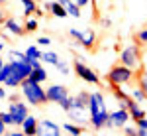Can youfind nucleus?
<instances>
[{"mask_svg": "<svg viewBox=\"0 0 147 136\" xmlns=\"http://www.w3.org/2000/svg\"><path fill=\"white\" fill-rule=\"evenodd\" d=\"M41 61H43V63H47V65H57L61 59H59V53H57V51L47 49V51H43V53H41Z\"/></svg>", "mask_w": 147, "mask_h": 136, "instance_id": "obj_16", "label": "nucleus"}, {"mask_svg": "<svg viewBox=\"0 0 147 136\" xmlns=\"http://www.w3.org/2000/svg\"><path fill=\"white\" fill-rule=\"evenodd\" d=\"M24 4V16L28 18V16H34L35 10H37V2L35 0H20Z\"/></svg>", "mask_w": 147, "mask_h": 136, "instance_id": "obj_19", "label": "nucleus"}, {"mask_svg": "<svg viewBox=\"0 0 147 136\" xmlns=\"http://www.w3.org/2000/svg\"><path fill=\"white\" fill-rule=\"evenodd\" d=\"M59 107H61V109H63V111H65V113H69V111H71V109H73V107H75V97H65V99H63V101L59 103Z\"/></svg>", "mask_w": 147, "mask_h": 136, "instance_id": "obj_26", "label": "nucleus"}, {"mask_svg": "<svg viewBox=\"0 0 147 136\" xmlns=\"http://www.w3.org/2000/svg\"><path fill=\"white\" fill-rule=\"evenodd\" d=\"M131 97H134V99H136V101L139 103V105H143V103H147V95H145V91L141 89L139 85L131 89Z\"/></svg>", "mask_w": 147, "mask_h": 136, "instance_id": "obj_22", "label": "nucleus"}, {"mask_svg": "<svg viewBox=\"0 0 147 136\" xmlns=\"http://www.w3.org/2000/svg\"><path fill=\"white\" fill-rule=\"evenodd\" d=\"M124 134H125V136H137V128H134V126H129V124H125V126H124Z\"/></svg>", "mask_w": 147, "mask_h": 136, "instance_id": "obj_31", "label": "nucleus"}, {"mask_svg": "<svg viewBox=\"0 0 147 136\" xmlns=\"http://www.w3.org/2000/svg\"><path fill=\"white\" fill-rule=\"evenodd\" d=\"M120 63H124L127 67L131 69H137L141 65V49L137 44H131V45H125L120 53Z\"/></svg>", "mask_w": 147, "mask_h": 136, "instance_id": "obj_4", "label": "nucleus"}, {"mask_svg": "<svg viewBox=\"0 0 147 136\" xmlns=\"http://www.w3.org/2000/svg\"><path fill=\"white\" fill-rule=\"evenodd\" d=\"M8 134H10V136H26V134H24V130H22V132H8Z\"/></svg>", "mask_w": 147, "mask_h": 136, "instance_id": "obj_41", "label": "nucleus"}, {"mask_svg": "<svg viewBox=\"0 0 147 136\" xmlns=\"http://www.w3.org/2000/svg\"><path fill=\"white\" fill-rule=\"evenodd\" d=\"M131 120V114L127 109L124 107H118L116 111L108 114V122H106V128H124L127 122Z\"/></svg>", "mask_w": 147, "mask_h": 136, "instance_id": "obj_6", "label": "nucleus"}, {"mask_svg": "<svg viewBox=\"0 0 147 136\" xmlns=\"http://www.w3.org/2000/svg\"><path fill=\"white\" fill-rule=\"evenodd\" d=\"M102 26H104V28H110V26H112V22H110L108 18H102Z\"/></svg>", "mask_w": 147, "mask_h": 136, "instance_id": "obj_38", "label": "nucleus"}, {"mask_svg": "<svg viewBox=\"0 0 147 136\" xmlns=\"http://www.w3.org/2000/svg\"><path fill=\"white\" fill-rule=\"evenodd\" d=\"M82 34H84V32H80V30H75V28H71V30H69V36H73V38H75L77 42H80Z\"/></svg>", "mask_w": 147, "mask_h": 136, "instance_id": "obj_32", "label": "nucleus"}, {"mask_svg": "<svg viewBox=\"0 0 147 136\" xmlns=\"http://www.w3.org/2000/svg\"><path fill=\"white\" fill-rule=\"evenodd\" d=\"M65 8H67L69 16H73V18H80V6L77 4V2H75V0H71V2H69Z\"/></svg>", "mask_w": 147, "mask_h": 136, "instance_id": "obj_25", "label": "nucleus"}, {"mask_svg": "<svg viewBox=\"0 0 147 136\" xmlns=\"http://www.w3.org/2000/svg\"><path fill=\"white\" fill-rule=\"evenodd\" d=\"M2 28H4V32L12 34L14 38H22V36H26V28H24V24L20 22V20H16V18H12V16H8V18L4 20Z\"/></svg>", "mask_w": 147, "mask_h": 136, "instance_id": "obj_9", "label": "nucleus"}, {"mask_svg": "<svg viewBox=\"0 0 147 136\" xmlns=\"http://www.w3.org/2000/svg\"><path fill=\"white\" fill-rule=\"evenodd\" d=\"M43 6H45V10H47V12H51L55 18H65V16H69L67 8H65L63 4H59L57 0H55V2H45Z\"/></svg>", "mask_w": 147, "mask_h": 136, "instance_id": "obj_11", "label": "nucleus"}, {"mask_svg": "<svg viewBox=\"0 0 147 136\" xmlns=\"http://www.w3.org/2000/svg\"><path fill=\"white\" fill-rule=\"evenodd\" d=\"M2 51H4V42H0V55H2Z\"/></svg>", "mask_w": 147, "mask_h": 136, "instance_id": "obj_43", "label": "nucleus"}, {"mask_svg": "<svg viewBox=\"0 0 147 136\" xmlns=\"http://www.w3.org/2000/svg\"><path fill=\"white\" fill-rule=\"evenodd\" d=\"M136 79V69L127 67L124 63H116L110 67V71L106 73V81L110 83V89L114 87H122V85H127Z\"/></svg>", "mask_w": 147, "mask_h": 136, "instance_id": "obj_3", "label": "nucleus"}, {"mask_svg": "<svg viewBox=\"0 0 147 136\" xmlns=\"http://www.w3.org/2000/svg\"><path fill=\"white\" fill-rule=\"evenodd\" d=\"M73 69H75V73H77V77H80L82 81H86V83H92V85H98L100 83V75L94 71L92 67L88 65H84L82 63V59H75V63H73Z\"/></svg>", "mask_w": 147, "mask_h": 136, "instance_id": "obj_5", "label": "nucleus"}, {"mask_svg": "<svg viewBox=\"0 0 147 136\" xmlns=\"http://www.w3.org/2000/svg\"><path fill=\"white\" fill-rule=\"evenodd\" d=\"M136 79H137V85L145 91V95H147V69L137 71V73H136Z\"/></svg>", "mask_w": 147, "mask_h": 136, "instance_id": "obj_23", "label": "nucleus"}, {"mask_svg": "<svg viewBox=\"0 0 147 136\" xmlns=\"http://www.w3.org/2000/svg\"><path fill=\"white\" fill-rule=\"evenodd\" d=\"M75 2H77V4H79L80 8H82V6H86V4H88V0H75Z\"/></svg>", "mask_w": 147, "mask_h": 136, "instance_id": "obj_40", "label": "nucleus"}, {"mask_svg": "<svg viewBox=\"0 0 147 136\" xmlns=\"http://www.w3.org/2000/svg\"><path fill=\"white\" fill-rule=\"evenodd\" d=\"M8 111H10L12 116H14V124L16 126H22L24 120H26L28 114H30L28 103H24V101H12L10 107H8Z\"/></svg>", "mask_w": 147, "mask_h": 136, "instance_id": "obj_7", "label": "nucleus"}, {"mask_svg": "<svg viewBox=\"0 0 147 136\" xmlns=\"http://www.w3.org/2000/svg\"><path fill=\"white\" fill-rule=\"evenodd\" d=\"M24 77L16 71V69L12 67V71L8 73V77H6V81H4V87H10V89H18L20 85H22Z\"/></svg>", "mask_w": 147, "mask_h": 136, "instance_id": "obj_14", "label": "nucleus"}, {"mask_svg": "<svg viewBox=\"0 0 147 136\" xmlns=\"http://www.w3.org/2000/svg\"><path fill=\"white\" fill-rule=\"evenodd\" d=\"M37 124H39V120H37L35 116H32V114H28V118L24 120V124L20 126V128L24 130L26 136H35V128H37Z\"/></svg>", "mask_w": 147, "mask_h": 136, "instance_id": "obj_13", "label": "nucleus"}, {"mask_svg": "<svg viewBox=\"0 0 147 136\" xmlns=\"http://www.w3.org/2000/svg\"><path fill=\"white\" fill-rule=\"evenodd\" d=\"M24 28H26V34L35 32V30L39 28V20H37V16H28L26 22H24Z\"/></svg>", "mask_w": 147, "mask_h": 136, "instance_id": "obj_18", "label": "nucleus"}, {"mask_svg": "<svg viewBox=\"0 0 147 136\" xmlns=\"http://www.w3.org/2000/svg\"><path fill=\"white\" fill-rule=\"evenodd\" d=\"M0 118H2V122L6 126H14V116H12L10 111H4V113H0Z\"/></svg>", "mask_w": 147, "mask_h": 136, "instance_id": "obj_28", "label": "nucleus"}, {"mask_svg": "<svg viewBox=\"0 0 147 136\" xmlns=\"http://www.w3.org/2000/svg\"><path fill=\"white\" fill-rule=\"evenodd\" d=\"M136 126H137V128H143V130H147V116H143V118L136 120Z\"/></svg>", "mask_w": 147, "mask_h": 136, "instance_id": "obj_34", "label": "nucleus"}, {"mask_svg": "<svg viewBox=\"0 0 147 136\" xmlns=\"http://www.w3.org/2000/svg\"><path fill=\"white\" fill-rule=\"evenodd\" d=\"M6 2H8V0H0V4H6Z\"/></svg>", "mask_w": 147, "mask_h": 136, "instance_id": "obj_44", "label": "nucleus"}, {"mask_svg": "<svg viewBox=\"0 0 147 136\" xmlns=\"http://www.w3.org/2000/svg\"><path fill=\"white\" fill-rule=\"evenodd\" d=\"M55 67L59 69V73H61V75H69V73H71V69H69V65L65 63V61H59Z\"/></svg>", "mask_w": 147, "mask_h": 136, "instance_id": "obj_30", "label": "nucleus"}, {"mask_svg": "<svg viewBox=\"0 0 147 136\" xmlns=\"http://www.w3.org/2000/svg\"><path fill=\"white\" fill-rule=\"evenodd\" d=\"M30 79L37 81V83H45V81H47V71L43 67H37V69H34V71H32Z\"/></svg>", "mask_w": 147, "mask_h": 136, "instance_id": "obj_20", "label": "nucleus"}, {"mask_svg": "<svg viewBox=\"0 0 147 136\" xmlns=\"http://www.w3.org/2000/svg\"><path fill=\"white\" fill-rule=\"evenodd\" d=\"M6 99V89L2 87V83H0V101H4Z\"/></svg>", "mask_w": 147, "mask_h": 136, "instance_id": "obj_36", "label": "nucleus"}, {"mask_svg": "<svg viewBox=\"0 0 147 136\" xmlns=\"http://www.w3.org/2000/svg\"><path fill=\"white\" fill-rule=\"evenodd\" d=\"M69 118L77 124H86V116H88V109H80V107H73L69 111Z\"/></svg>", "mask_w": 147, "mask_h": 136, "instance_id": "obj_10", "label": "nucleus"}, {"mask_svg": "<svg viewBox=\"0 0 147 136\" xmlns=\"http://www.w3.org/2000/svg\"><path fill=\"white\" fill-rule=\"evenodd\" d=\"M43 12H45V8H39V6H37V10H35V16L39 18V16H43Z\"/></svg>", "mask_w": 147, "mask_h": 136, "instance_id": "obj_39", "label": "nucleus"}, {"mask_svg": "<svg viewBox=\"0 0 147 136\" xmlns=\"http://www.w3.org/2000/svg\"><path fill=\"white\" fill-rule=\"evenodd\" d=\"M2 134H6V124L2 122V118H0V136Z\"/></svg>", "mask_w": 147, "mask_h": 136, "instance_id": "obj_37", "label": "nucleus"}, {"mask_svg": "<svg viewBox=\"0 0 147 136\" xmlns=\"http://www.w3.org/2000/svg\"><path fill=\"white\" fill-rule=\"evenodd\" d=\"M24 53H26V57H28V59H32V57L41 59V53H43V51H39V47H37V45H28Z\"/></svg>", "mask_w": 147, "mask_h": 136, "instance_id": "obj_24", "label": "nucleus"}, {"mask_svg": "<svg viewBox=\"0 0 147 136\" xmlns=\"http://www.w3.org/2000/svg\"><path fill=\"white\" fill-rule=\"evenodd\" d=\"M57 2H59V4H63V6H67V4L71 2V0H57Z\"/></svg>", "mask_w": 147, "mask_h": 136, "instance_id": "obj_42", "label": "nucleus"}, {"mask_svg": "<svg viewBox=\"0 0 147 136\" xmlns=\"http://www.w3.org/2000/svg\"><path fill=\"white\" fill-rule=\"evenodd\" d=\"M39 126L43 128V134H49V136H59L61 134V126L57 124V122H53V120H49V118L39 120Z\"/></svg>", "mask_w": 147, "mask_h": 136, "instance_id": "obj_12", "label": "nucleus"}, {"mask_svg": "<svg viewBox=\"0 0 147 136\" xmlns=\"http://www.w3.org/2000/svg\"><path fill=\"white\" fill-rule=\"evenodd\" d=\"M63 130H67L69 134H73V136H80L84 132V128L80 124H73V122H65V124H63Z\"/></svg>", "mask_w": 147, "mask_h": 136, "instance_id": "obj_21", "label": "nucleus"}, {"mask_svg": "<svg viewBox=\"0 0 147 136\" xmlns=\"http://www.w3.org/2000/svg\"><path fill=\"white\" fill-rule=\"evenodd\" d=\"M84 49H92L94 47V44H96V34L92 32V30H88V32H84L82 34V38H80V42H79Z\"/></svg>", "mask_w": 147, "mask_h": 136, "instance_id": "obj_15", "label": "nucleus"}, {"mask_svg": "<svg viewBox=\"0 0 147 136\" xmlns=\"http://www.w3.org/2000/svg\"><path fill=\"white\" fill-rule=\"evenodd\" d=\"M108 109H106V101H104V95L100 91H94L90 93V103H88V124L94 130H102L106 128L108 122Z\"/></svg>", "mask_w": 147, "mask_h": 136, "instance_id": "obj_1", "label": "nucleus"}, {"mask_svg": "<svg viewBox=\"0 0 147 136\" xmlns=\"http://www.w3.org/2000/svg\"><path fill=\"white\" fill-rule=\"evenodd\" d=\"M88 103H90V93H86V91H80L79 95L75 97V107L88 109Z\"/></svg>", "mask_w": 147, "mask_h": 136, "instance_id": "obj_17", "label": "nucleus"}, {"mask_svg": "<svg viewBox=\"0 0 147 136\" xmlns=\"http://www.w3.org/2000/svg\"><path fill=\"white\" fill-rule=\"evenodd\" d=\"M8 16H6V12H4V8H2V4H0V26L4 24V20H6Z\"/></svg>", "mask_w": 147, "mask_h": 136, "instance_id": "obj_35", "label": "nucleus"}, {"mask_svg": "<svg viewBox=\"0 0 147 136\" xmlns=\"http://www.w3.org/2000/svg\"><path fill=\"white\" fill-rule=\"evenodd\" d=\"M37 45H45V47H49V45H51V38H47V36L37 38Z\"/></svg>", "mask_w": 147, "mask_h": 136, "instance_id": "obj_33", "label": "nucleus"}, {"mask_svg": "<svg viewBox=\"0 0 147 136\" xmlns=\"http://www.w3.org/2000/svg\"><path fill=\"white\" fill-rule=\"evenodd\" d=\"M20 91H22V97L26 99V103L32 105V107H41V105L47 103V95L43 91V87H41V83L30 79V77H26L22 81Z\"/></svg>", "mask_w": 147, "mask_h": 136, "instance_id": "obj_2", "label": "nucleus"}, {"mask_svg": "<svg viewBox=\"0 0 147 136\" xmlns=\"http://www.w3.org/2000/svg\"><path fill=\"white\" fill-rule=\"evenodd\" d=\"M136 42H137V44H141V45H147V28H141V30H137Z\"/></svg>", "mask_w": 147, "mask_h": 136, "instance_id": "obj_27", "label": "nucleus"}, {"mask_svg": "<svg viewBox=\"0 0 147 136\" xmlns=\"http://www.w3.org/2000/svg\"><path fill=\"white\" fill-rule=\"evenodd\" d=\"M114 97H116V99H118V101H124L125 97H129V95H127V93H125L124 89H122V87H114Z\"/></svg>", "mask_w": 147, "mask_h": 136, "instance_id": "obj_29", "label": "nucleus"}, {"mask_svg": "<svg viewBox=\"0 0 147 136\" xmlns=\"http://www.w3.org/2000/svg\"><path fill=\"white\" fill-rule=\"evenodd\" d=\"M45 95H47V103H57V105H59V103L69 95V91H67L65 85H57V83H53V85L47 87Z\"/></svg>", "mask_w": 147, "mask_h": 136, "instance_id": "obj_8", "label": "nucleus"}]
</instances>
